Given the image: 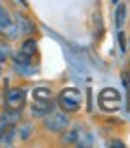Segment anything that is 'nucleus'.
<instances>
[{"mask_svg": "<svg viewBox=\"0 0 130 148\" xmlns=\"http://www.w3.org/2000/svg\"><path fill=\"white\" fill-rule=\"evenodd\" d=\"M57 105L61 106V110L68 112V113L78 112L80 105H82V94H80V91L75 89V87L62 89L59 92V96H57Z\"/></svg>", "mask_w": 130, "mask_h": 148, "instance_id": "obj_1", "label": "nucleus"}, {"mask_svg": "<svg viewBox=\"0 0 130 148\" xmlns=\"http://www.w3.org/2000/svg\"><path fill=\"white\" fill-rule=\"evenodd\" d=\"M62 141L68 145H78V146H90L94 143L92 134L83 127V125H75L62 136Z\"/></svg>", "mask_w": 130, "mask_h": 148, "instance_id": "obj_2", "label": "nucleus"}, {"mask_svg": "<svg viewBox=\"0 0 130 148\" xmlns=\"http://www.w3.org/2000/svg\"><path fill=\"white\" fill-rule=\"evenodd\" d=\"M70 117L64 112H50L43 119V127L50 132H62L70 127Z\"/></svg>", "mask_w": 130, "mask_h": 148, "instance_id": "obj_3", "label": "nucleus"}, {"mask_svg": "<svg viewBox=\"0 0 130 148\" xmlns=\"http://www.w3.org/2000/svg\"><path fill=\"white\" fill-rule=\"evenodd\" d=\"M97 103H99V108L104 110V112H116L121 105V96L116 89L106 87V89L101 91V94L97 98Z\"/></svg>", "mask_w": 130, "mask_h": 148, "instance_id": "obj_4", "label": "nucleus"}, {"mask_svg": "<svg viewBox=\"0 0 130 148\" xmlns=\"http://www.w3.org/2000/svg\"><path fill=\"white\" fill-rule=\"evenodd\" d=\"M24 103H26V92H24V89L14 87V89H9L5 92V110L21 112L24 108Z\"/></svg>", "mask_w": 130, "mask_h": 148, "instance_id": "obj_5", "label": "nucleus"}, {"mask_svg": "<svg viewBox=\"0 0 130 148\" xmlns=\"http://www.w3.org/2000/svg\"><path fill=\"white\" fill-rule=\"evenodd\" d=\"M0 32H2L4 35H7V37H11V38H14V37L18 35L16 25L11 21L9 12H7L2 5H0Z\"/></svg>", "mask_w": 130, "mask_h": 148, "instance_id": "obj_6", "label": "nucleus"}, {"mask_svg": "<svg viewBox=\"0 0 130 148\" xmlns=\"http://www.w3.org/2000/svg\"><path fill=\"white\" fill-rule=\"evenodd\" d=\"M16 28H18V32H19L21 35H33V33L37 32L35 23H33L28 16H24V14H21V12L16 14Z\"/></svg>", "mask_w": 130, "mask_h": 148, "instance_id": "obj_7", "label": "nucleus"}, {"mask_svg": "<svg viewBox=\"0 0 130 148\" xmlns=\"http://www.w3.org/2000/svg\"><path fill=\"white\" fill-rule=\"evenodd\" d=\"M54 110V103L52 99L50 101H35L31 105V113L35 117H45L47 113H50Z\"/></svg>", "mask_w": 130, "mask_h": 148, "instance_id": "obj_8", "label": "nucleus"}, {"mask_svg": "<svg viewBox=\"0 0 130 148\" xmlns=\"http://www.w3.org/2000/svg\"><path fill=\"white\" fill-rule=\"evenodd\" d=\"M37 51H38V45H37V40L35 38H28V40H24L23 42V45H21V54L23 56H26V58H33L35 54H37Z\"/></svg>", "mask_w": 130, "mask_h": 148, "instance_id": "obj_9", "label": "nucleus"}, {"mask_svg": "<svg viewBox=\"0 0 130 148\" xmlns=\"http://www.w3.org/2000/svg\"><path fill=\"white\" fill-rule=\"evenodd\" d=\"M33 99L35 101H50L52 99V92L47 87H37L33 91Z\"/></svg>", "mask_w": 130, "mask_h": 148, "instance_id": "obj_10", "label": "nucleus"}, {"mask_svg": "<svg viewBox=\"0 0 130 148\" xmlns=\"http://www.w3.org/2000/svg\"><path fill=\"white\" fill-rule=\"evenodd\" d=\"M125 14H127V7H125V4H118L116 12H114V23H116L118 30H120V28L123 26V23H125Z\"/></svg>", "mask_w": 130, "mask_h": 148, "instance_id": "obj_11", "label": "nucleus"}, {"mask_svg": "<svg viewBox=\"0 0 130 148\" xmlns=\"http://www.w3.org/2000/svg\"><path fill=\"white\" fill-rule=\"evenodd\" d=\"M9 54H11V45L4 40H0V63L5 61L9 58Z\"/></svg>", "mask_w": 130, "mask_h": 148, "instance_id": "obj_12", "label": "nucleus"}, {"mask_svg": "<svg viewBox=\"0 0 130 148\" xmlns=\"http://www.w3.org/2000/svg\"><path fill=\"white\" fill-rule=\"evenodd\" d=\"M123 84H125V87H127V91H128V94H130V73H128V71L123 73Z\"/></svg>", "mask_w": 130, "mask_h": 148, "instance_id": "obj_13", "label": "nucleus"}, {"mask_svg": "<svg viewBox=\"0 0 130 148\" xmlns=\"http://www.w3.org/2000/svg\"><path fill=\"white\" fill-rule=\"evenodd\" d=\"M118 42H120L121 52H125V35H123V32H121V30H120V33H118Z\"/></svg>", "mask_w": 130, "mask_h": 148, "instance_id": "obj_14", "label": "nucleus"}, {"mask_svg": "<svg viewBox=\"0 0 130 148\" xmlns=\"http://www.w3.org/2000/svg\"><path fill=\"white\" fill-rule=\"evenodd\" d=\"M30 131H31V127H30V125H24V129H21V136H23V139H28Z\"/></svg>", "mask_w": 130, "mask_h": 148, "instance_id": "obj_15", "label": "nucleus"}, {"mask_svg": "<svg viewBox=\"0 0 130 148\" xmlns=\"http://www.w3.org/2000/svg\"><path fill=\"white\" fill-rule=\"evenodd\" d=\"M113 146H123V143H121V141H114Z\"/></svg>", "mask_w": 130, "mask_h": 148, "instance_id": "obj_16", "label": "nucleus"}, {"mask_svg": "<svg viewBox=\"0 0 130 148\" xmlns=\"http://www.w3.org/2000/svg\"><path fill=\"white\" fill-rule=\"evenodd\" d=\"M19 2H21V4H23V5H24V7H26V5H28V4H26V0H19Z\"/></svg>", "mask_w": 130, "mask_h": 148, "instance_id": "obj_17", "label": "nucleus"}, {"mask_svg": "<svg viewBox=\"0 0 130 148\" xmlns=\"http://www.w3.org/2000/svg\"><path fill=\"white\" fill-rule=\"evenodd\" d=\"M113 2H114V4H118V2H120V0H113Z\"/></svg>", "mask_w": 130, "mask_h": 148, "instance_id": "obj_18", "label": "nucleus"}, {"mask_svg": "<svg viewBox=\"0 0 130 148\" xmlns=\"http://www.w3.org/2000/svg\"><path fill=\"white\" fill-rule=\"evenodd\" d=\"M0 77H2V68H0Z\"/></svg>", "mask_w": 130, "mask_h": 148, "instance_id": "obj_19", "label": "nucleus"}]
</instances>
